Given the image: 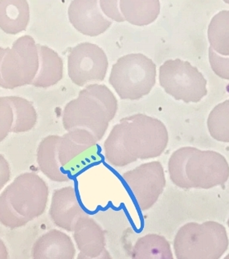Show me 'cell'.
<instances>
[{
	"instance_id": "cell-21",
	"label": "cell",
	"mask_w": 229,
	"mask_h": 259,
	"mask_svg": "<svg viewBox=\"0 0 229 259\" xmlns=\"http://www.w3.org/2000/svg\"><path fill=\"white\" fill-rule=\"evenodd\" d=\"M210 47L223 57H229V11H221L212 17L208 29Z\"/></svg>"
},
{
	"instance_id": "cell-4",
	"label": "cell",
	"mask_w": 229,
	"mask_h": 259,
	"mask_svg": "<svg viewBox=\"0 0 229 259\" xmlns=\"http://www.w3.org/2000/svg\"><path fill=\"white\" fill-rule=\"evenodd\" d=\"M117 110L118 101L110 89L105 84H89L65 106L63 126L68 132L76 128L87 130L100 141Z\"/></svg>"
},
{
	"instance_id": "cell-2",
	"label": "cell",
	"mask_w": 229,
	"mask_h": 259,
	"mask_svg": "<svg viewBox=\"0 0 229 259\" xmlns=\"http://www.w3.org/2000/svg\"><path fill=\"white\" fill-rule=\"evenodd\" d=\"M168 171L173 184L181 189H209L227 182L229 164L216 151L184 147L170 156Z\"/></svg>"
},
{
	"instance_id": "cell-19",
	"label": "cell",
	"mask_w": 229,
	"mask_h": 259,
	"mask_svg": "<svg viewBox=\"0 0 229 259\" xmlns=\"http://www.w3.org/2000/svg\"><path fill=\"white\" fill-rule=\"evenodd\" d=\"M119 8L125 21L136 26H146L155 22L160 13L159 0L119 1Z\"/></svg>"
},
{
	"instance_id": "cell-22",
	"label": "cell",
	"mask_w": 229,
	"mask_h": 259,
	"mask_svg": "<svg viewBox=\"0 0 229 259\" xmlns=\"http://www.w3.org/2000/svg\"><path fill=\"white\" fill-rule=\"evenodd\" d=\"M14 112L13 133H22L31 131L37 122V114L34 106L25 98L17 96L8 97Z\"/></svg>"
},
{
	"instance_id": "cell-7",
	"label": "cell",
	"mask_w": 229,
	"mask_h": 259,
	"mask_svg": "<svg viewBox=\"0 0 229 259\" xmlns=\"http://www.w3.org/2000/svg\"><path fill=\"white\" fill-rule=\"evenodd\" d=\"M159 84L175 100L199 102L208 95L207 80L196 67L181 59L167 60L159 68Z\"/></svg>"
},
{
	"instance_id": "cell-14",
	"label": "cell",
	"mask_w": 229,
	"mask_h": 259,
	"mask_svg": "<svg viewBox=\"0 0 229 259\" xmlns=\"http://www.w3.org/2000/svg\"><path fill=\"white\" fill-rule=\"evenodd\" d=\"M75 242L80 253L89 257H97L106 249L104 231L95 221L88 215L79 219L75 226Z\"/></svg>"
},
{
	"instance_id": "cell-31",
	"label": "cell",
	"mask_w": 229,
	"mask_h": 259,
	"mask_svg": "<svg viewBox=\"0 0 229 259\" xmlns=\"http://www.w3.org/2000/svg\"><path fill=\"white\" fill-rule=\"evenodd\" d=\"M223 259H229V253H228V254H227V256H226V257H224V258H223Z\"/></svg>"
},
{
	"instance_id": "cell-27",
	"label": "cell",
	"mask_w": 229,
	"mask_h": 259,
	"mask_svg": "<svg viewBox=\"0 0 229 259\" xmlns=\"http://www.w3.org/2000/svg\"><path fill=\"white\" fill-rule=\"evenodd\" d=\"M10 165L4 155L0 154V191L4 189V187L10 181Z\"/></svg>"
},
{
	"instance_id": "cell-8",
	"label": "cell",
	"mask_w": 229,
	"mask_h": 259,
	"mask_svg": "<svg viewBox=\"0 0 229 259\" xmlns=\"http://www.w3.org/2000/svg\"><path fill=\"white\" fill-rule=\"evenodd\" d=\"M37 45L30 35L16 39L3 60L1 75L7 89L31 84L39 70Z\"/></svg>"
},
{
	"instance_id": "cell-5",
	"label": "cell",
	"mask_w": 229,
	"mask_h": 259,
	"mask_svg": "<svg viewBox=\"0 0 229 259\" xmlns=\"http://www.w3.org/2000/svg\"><path fill=\"white\" fill-rule=\"evenodd\" d=\"M228 244L223 225L190 222L177 232L174 249L177 259H219L227 251Z\"/></svg>"
},
{
	"instance_id": "cell-30",
	"label": "cell",
	"mask_w": 229,
	"mask_h": 259,
	"mask_svg": "<svg viewBox=\"0 0 229 259\" xmlns=\"http://www.w3.org/2000/svg\"><path fill=\"white\" fill-rule=\"evenodd\" d=\"M0 259H8V249L1 239H0Z\"/></svg>"
},
{
	"instance_id": "cell-17",
	"label": "cell",
	"mask_w": 229,
	"mask_h": 259,
	"mask_svg": "<svg viewBox=\"0 0 229 259\" xmlns=\"http://www.w3.org/2000/svg\"><path fill=\"white\" fill-rule=\"evenodd\" d=\"M98 140L87 130L76 128L61 136L58 145V159L65 167L80 154L96 145Z\"/></svg>"
},
{
	"instance_id": "cell-16",
	"label": "cell",
	"mask_w": 229,
	"mask_h": 259,
	"mask_svg": "<svg viewBox=\"0 0 229 259\" xmlns=\"http://www.w3.org/2000/svg\"><path fill=\"white\" fill-rule=\"evenodd\" d=\"M30 20L26 0H0V28L7 34L16 35L25 31Z\"/></svg>"
},
{
	"instance_id": "cell-24",
	"label": "cell",
	"mask_w": 229,
	"mask_h": 259,
	"mask_svg": "<svg viewBox=\"0 0 229 259\" xmlns=\"http://www.w3.org/2000/svg\"><path fill=\"white\" fill-rule=\"evenodd\" d=\"M14 123V112L8 97H0V142L12 132Z\"/></svg>"
},
{
	"instance_id": "cell-12",
	"label": "cell",
	"mask_w": 229,
	"mask_h": 259,
	"mask_svg": "<svg viewBox=\"0 0 229 259\" xmlns=\"http://www.w3.org/2000/svg\"><path fill=\"white\" fill-rule=\"evenodd\" d=\"M49 215L56 226L67 231L73 232L76 222L86 215L80 205L75 188L65 187L54 191Z\"/></svg>"
},
{
	"instance_id": "cell-6",
	"label": "cell",
	"mask_w": 229,
	"mask_h": 259,
	"mask_svg": "<svg viewBox=\"0 0 229 259\" xmlns=\"http://www.w3.org/2000/svg\"><path fill=\"white\" fill-rule=\"evenodd\" d=\"M156 65L142 53L120 57L113 65L109 82L122 100H139L156 82Z\"/></svg>"
},
{
	"instance_id": "cell-9",
	"label": "cell",
	"mask_w": 229,
	"mask_h": 259,
	"mask_svg": "<svg viewBox=\"0 0 229 259\" xmlns=\"http://www.w3.org/2000/svg\"><path fill=\"white\" fill-rule=\"evenodd\" d=\"M122 179L143 211L156 203L166 186L164 169L159 161L143 163L124 173Z\"/></svg>"
},
{
	"instance_id": "cell-13",
	"label": "cell",
	"mask_w": 229,
	"mask_h": 259,
	"mask_svg": "<svg viewBox=\"0 0 229 259\" xmlns=\"http://www.w3.org/2000/svg\"><path fill=\"white\" fill-rule=\"evenodd\" d=\"M76 249L69 235L52 230L40 236L32 247V259H74Z\"/></svg>"
},
{
	"instance_id": "cell-26",
	"label": "cell",
	"mask_w": 229,
	"mask_h": 259,
	"mask_svg": "<svg viewBox=\"0 0 229 259\" xmlns=\"http://www.w3.org/2000/svg\"><path fill=\"white\" fill-rule=\"evenodd\" d=\"M99 6L103 14L106 15V17L114 21L125 22V19L122 16L119 8V1H106L101 0L99 1Z\"/></svg>"
},
{
	"instance_id": "cell-28",
	"label": "cell",
	"mask_w": 229,
	"mask_h": 259,
	"mask_svg": "<svg viewBox=\"0 0 229 259\" xmlns=\"http://www.w3.org/2000/svg\"><path fill=\"white\" fill-rule=\"evenodd\" d=\"M76 259H113L112 258L110 253H109L107 249H105L104 251L102 252V254L100 256H98L97 257H89L88 256L84 255L82 253H80L77 256Z\"/></svg>"
},
{
	"instance_id": "cell-32",
	"label": "cell",
	"mask_w": 229,
	"mask_h": 259,
	"mask_svg": "<svg viewBox=\"0 0 229 259\" xmlns=\"http://www.w3.org/2000/svg\"><path fill=\"white\" fill-rule=\"evenodd\" d=\"M227 226H228V228H229V218H228V220H227Z\"/></svg>"
},
{
	"instance_id": "cell-29",
	"label": "cell",
	"mask_w": 229,
	"mask_h": 259,
	"mask_svg": "<svg viewBox=\"0 0 229 259\" xmlns=\"http://www.w3.org/2000/svg\"><path fill=\"white\" fill-rule=\"evenodd\" d=\"M7 49H3L0 47V87L2 88L7 89L6 84H4L3 81L2 75H1V66H2L3 60H4V56L6 54Z\"/></svg>"
},
{
	"instance_id": "cell-15",
	"label": "cell",
	"mask_w": 229,
	"mask_h": 259,
	"mask_svg": "<svg viewBox=\"0 0 229 259\" xmlns=\"http://www.w3.org/2000/svg\"><path fill=\"white\" fill-rule=\"evenodd\" d=\"M61 136H49L44 138L37 149V163L40 171L51 181L66 182L70 180L58 159V145Z\"/></svg>"
},
{
	"instance_id": "cell-25",
	"label": "cell",
	"mask_w": 229,
	"mask_h": 259,
	"mask_svg": "<svg viewBox=\"0 0 229 259\" xmlns=\"http://www.w3.org/2000/svg\"><path fill=\"white\" fill-rule=\"evenodd\" d=\"M211 68L218 77L229 80V57H223L214 51L212 48L208 49Z\"/></svg>"
},
{
	"instance_id": "cell-1",
	"label": "cell",
	"mask_w": 229,
	"mask_h": 259,
	"mask_svg": "<svg viewBox=\"0 0 229 259\" xmlns=\"http://www.w3.org/2000/svg\"><path fill=\"white\" fill-rule=\"evenodd\" d=\"M169 136L160 120L136 114L120 120L104 143L106 161L114 167H125L138 159L160 156L167 148Z\"/></svg>"
},
{
	"instance_id": "cell-3",
	"label": "cell",
	"mask_w": 229,
	"mask_h": 259,
	"mask_svg": "<svg viewBox=\"0 0 229 259\" xmlns=\"http://www.w3.org/2000/svg\"><path fill=\"white\" fill-rule=\"evenodd\" d=\"M49 187L35 173L21 174L0 195V222L12 230L41 216L49 200Z\"/></svg>"
},
{
	"instance_id": "cell-20",
	"label": "cell",
	"mask_w": 229,
	"mask_h": 259,
	"mask_svg": "<svg viewBox=\"0 0 229 259\" xmlns=\"http://www.w3.org/2000/svg\"><path fill=\"white\" fill-rule=\"evenodd\" d=\"M132 259H174L170 243L159 234L139 238L133 246Z\"/></svg>"
},
{
	"instance_id": "cell-10",
	"label": "cell",
	"mask_w": 229,
	"mask_h": 259,
	"mask_svg": "<svg viewBox=\"0 0 229 259\" xmlns=\"http://www.w3.org/2000/svg\"><path fill=\"white\" fill-rule=\"evenodd\" d=\"M107 56L102 48L92 43H80L68 56V73L78 87L92 81H104L107 73Z\"/></svg>"
},
{
	"instance_id": "cell-23",
	"label": "cell",
	"mask_w": 229,
	"mask_h": 259,
	"mask_svg": "<svg viewBox=\"0 0 229 259\" xmlns=\"http://www.w3.org/2000/svg\"><path fill=\"white\" fill-rule=\"evenodd\" d=\"M207 124L210 136L214 140L229 143V99L212 109Z\"/></svg>"
},
{
	"instance_id": "cell-18",
	"label": "cell",
	"mask_w": 229,
	"mask_h": 259,
	"mask_svg": "<svg viewBox=\"0 0 229 259\" xmlns=\"http://www.w3.org/2000/svg\"><path fill=\"white\" fill-rule=\"evenodd\" d=\"M39 66L32 85L48 88L57 84L63 77L64 64L57 52L47 46L37 45Z\"/></svg>"
},
{
	"instance_id": "cell-11",
	"label": "cell",
	"mask_w": 229,
	"mask_h": 259,
	"mask_svg": "<svg viewBox=\"0 0 229 259\" xmlns=\"http://www.w3.org/2000/svg\"><path fill=\"white\" fill-rule=\"evenodd\" d=\"M69 21L78 32L88 36H98L104 33L112 21L104 16L95 0H74L68 10Z\"/></svg>"
}]
</instances>
